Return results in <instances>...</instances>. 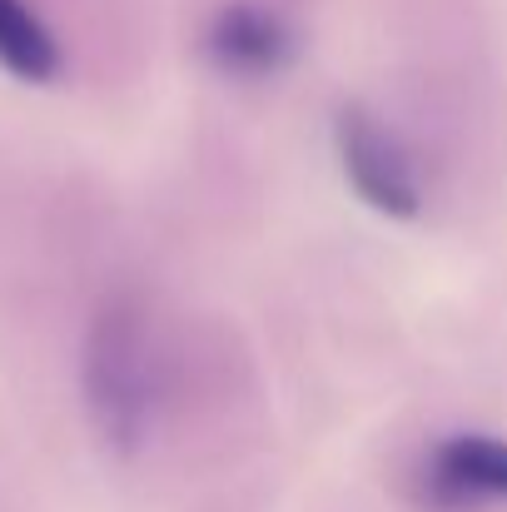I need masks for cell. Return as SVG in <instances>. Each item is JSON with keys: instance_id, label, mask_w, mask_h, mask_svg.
Here are the masks:
<instances>
[{"instance_id": "cell-1", "label": "cell", "mask_w": 507, "mask_h": 512, "mask_svg": "<svg viewBox=\"0 0 507 512\" xmlns=\"http://www.w3.org/2000/svg\"><path fill=\"white\" fill-rule=\"evenodd\" d=\"M160 343L140 304L110 299L85 339V413L115 458H135L160 418Z\"/></svg>"}, {"instance_id": "cell-2", "label": "cell", "mask_w": 507, "mask_h": 512, "mask_svg": "<svg viewBox=\"0 0 507 512\" xmlns=\"http://www.w3.org/2000/svg\"><path fill=\"white\" fill-rule=\"evenodd\" d=\"M334 145H338V165L348 174L353 194L388 214V219H418L423 209V189H418V174L408 150L358 105H343L334 120Z\"/></svg>"}, {"instance_id": "cell-3", "label": "cell", "mask_w": 507, "mask_h": 512, "mask_svg": "<svg viewBox=\"0 0 507 512\" xmlns=\"http://www.w3.org/2000/svg\"><path fill=\"white\" fill-rule=\"evenodd\" d=\"M423 503L438 512H473L507 503V443L488 433H453L428 448L423 468Z\"/></svg>"}, {"instance_id": "cell-4", "label": "cell", "mask_w": 507, "mask_h": 512, "mask_svg": "<svg viewBox=\"0 0 507 512\" xmlns=\"http://www.w3.org/2000/svg\"><path fill=\"white\" fill-rule=\"evenodd\" d=\"M204 60L229 80H269L294 60V30L264 5H224L204 30Z\"/></svg>"}, {"instance_id": "cell-5", "label": "cell", "mask_w": 507, "mask_h": 512, "mask_svg": "<svg viewBox=\"0 0 507 512\" xmlns=\"http://www.w3.org/2000/svg\"><path fill=\"white\" fill-rule=\"evenodd\" d=\"M0 65L35 85L60 75V45L25 0H0Z\"/></svg>"}]
</instances>
